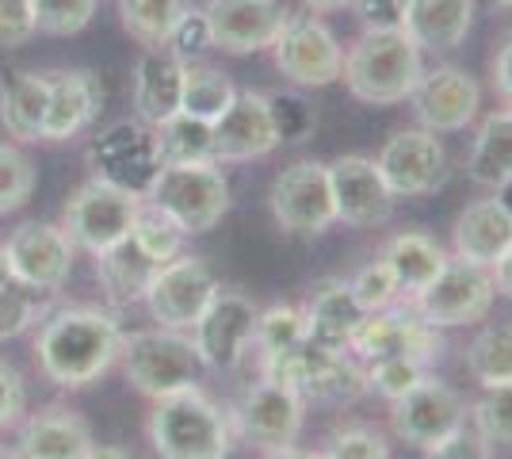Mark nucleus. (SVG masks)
<instances>
[{"label":"nucleus","instance_id":"f257e3e1","mask_svg":"<svg viewBox=\"0 0 512 459\" xmlns=\"http://www.w3.org/2000/svg\"><path fill=\"white\" fill-rule=\"evenodd\" d=\"M123 326L100 306H62L50 310L35 337L39 372L65 391H85L111 372L123 352Z\"/></svg>","mask_w":512,"mask_h":459},{"label":"nucleus","instance_id":"f03ea898","mask_svg":"<svg viewBox=\"0 0 512 459\" xmlns=\"http://www.w3.org/2000/svg\"><path fill=\"white\" fill-rule=\"evenodd\" d=\"M425 77V50L406 31H363L344 50V88L371 108L406 104Z\"/></svg>","mask_w":512,"mask_h":459},{"label":"nucleus","instance_id":"7ed1b4c3","mask_svg":"<svg viewBox=\"0 0 512 459\" xmlns=\"http://www.w3.org/2000/svg\"><path fill=\"white\" fill-rule=\"evenodd\" d=\"M230 437V414L199 387L153 402L150 444L157 459H226Z\"/></svg>","mask_w":512,"mask_h":459},{"label":"nucleus","instance_id":"20e7f679","mask_svg":"<svg viewBox=\"0 0 512 459\" xmlns=\"http://www.w3.org/2000/svg\"><path fill=\"white\" fill-rule=\"evenodd\" d=\"M119 360H123V375L130 387L153 402L192 391L199 387V375H203L199 349H195L192 333H184V329H138V333L123 337Z\"/></svg>","mask_w":512,"mask_h":459},{"label":"nucleus","instance_id":"39448f33","mask_svg":"<svg viewBox=\"0 0 512 459\" xmlns=\"http://www.w3.org/2000/svg\"><path fill=\"white\" fill-rule=\"evenodd\" d=\"M260 360V379L283 383L299 394L302 402H352L363 394V372L352 352H333L314 345L310 337Z\"/></svg>","mask_w":512,"mask_h":459},{"label":"nucleus","instance_id":"423d86ee","mask_svg":"<svg viewBox=\"0 0 512 459\" xmlns=\"http://www.w3.org/2000/svg\"><path fill=\"white\" fill-rule=\"evenodd\" d=\"M146 199L161 207L184 234H207L230 211V180L218 169V161L165 165Z\"/></svg>","mask_w":512,"mask_h":459},{"label":"nucleus","instance_id":"0eeeda50","mask_svg":"<svg viewBox=\"0 0 512 459\" xmlns=\"http://www.w3.org/2000/svg\"><path fill=\"white\" fill-rule=\"evenodd\" d=\"M142 199L107 184V180H85L81 188H73L65 199L62 211V230L77 249H85L92 257L111 253L115 245L130 241V226L138 215Z\"/></svg>","mask_w":512,"mask_h":459},{"label":"nucleus","instance_id":"6e6552de","mask_svg":"<svg viewBox=\"0 0 512 459\" xmlns=\"http://www.w3.org/2000/svg\"><path fill=\"white\" fill-rule=\"evenodd\" d=\"M85 161L96 180H107L138 199L150 196L153 180L165 169L153 127H146L142 119H123V123H111L107 131H100L88 142Z\"/></svg>","mask_w":512,"mask_h":459},{"label":"nucleus","instance_id":"1a4fd4ad","mask_svg":"<svg viewBox=\"0 0 512 459\" xmlns=\"http://www.w3.org/2000/svg\"><path fill=\"white\" fill-rule=\"evenodd\" d=\"M214 295H218V276L211 272V264L203 257L180 253V257L153 268L142 303L150 306L157 326L192 333V326L203 318V310L211 306Z\"/></svg>","mask_w":512,"mask_h":459},{"label":"nucleus","instance_id":"9d476101","mask_svg":"<svg viewBox=\"0 0 512 459\" xmlns=\"http://www.w3.org/2000/svg\"><path fill=\"white\" fill-rule=\"evenodd\" d=\"M493 299H497V291H493L490 268H478V264H467L459 261V257L451 261L448 257L444 272L406 306L417 318H425L428 326L451 329L482 322L490 314Z\"/></svg>","mask_w":512,"mask_h":459},{"label":"nucleus","instance_id":"9b49d317","mask_svg":"<svg viewBox=\"0 0 512 459\" xmlns=\"http://www.w3.org/2000/svg\"><path fill=\"white\" fill-rule=\"evenodd\" d=\"M272 62L295 88H325L341 81L344 46L314 12L291 16L272 43Z\"/></svg>","mask_w":512,"mask_h":459},{"label":"nucleus","instance_id":"f8f14e48","mask_svg":"<svg viewBox=\"0 0 512 459\" xmlns=\"http://www.w3.org/2000/svg\"><path fill=\"white\" fill-rule=\"evenodd\" d=\"M302 421H306V402L291 387L272 379L253 383L230 410V429H237V437L256 444L260 452L295 448L302 437Z\"/></svg>","mask_w":512,"mask_h":459},{"label":"nucleus","instance_id":"ddd939ff","mask_svg":"<svg viewBox=\"0 0 512 459\" xmlns=\"http://www.w3.org/2000/svg\"><path fill=\"white\" fill-rule=\"evenodd\" d=\"M0 249L12 264L16 284L50 291V295H58L69 284L73 261H77V245L54 222H23Z\"/></svg>","mask_w":512,"mask_h":459},{"label":"nucleus","instance_id":"4468645a","mask_svg":"<svg viewBox=\"0 0 512 459\" xmlns=\"http://www.w3.org/2000/svg\"><path fill=\"white\" fill-rule=\"evenodd\" d=\"M272 215L283 234L314 238L337 222L329 169L321 161H295L272 184Z\"/></svg>","mask_w":512,"mask_h":459},{"label":"nucleus","instance_id":"2eb2a0df","mask_svg":"<svg viewBox=\"0 0 512 459\" xmlns=\"http://www.w3.org/2000/svg\"><path fill=\"white\" fill-rule=\"evenodd\" d=\"M256 303L245 291L234 287H218L211 306L203 310V318L192 326V341L199 349L203 368L214 372H230L245 360V352L253 349V329H256Z\"/></svg>","mask_w":512,"mask_h":459},{"label":"nucleus","instance_id":"dca6fc26","mask_svg":"<svg viewBox=\"0 0 512 459\" xmlns=\"http://www.w3.org/2000/svg\"><path fill=\"white\" fill-rule=\"evenodd\" d=\"M390 425H394L398 440L425 452L467 425V402L451 391L444 379L425 375L413 391L390 402Z\"/></svg>","mask_w":512,"mask_h":459},{"label":"nucleus","instance_id":"f3484780","mask_svg":"<svg viewBox=\"0 0 512 459\" xmlns=\"http://www.w3.org/2000/svg\"><path fill=\"white\" fill-rule=\"evenodd\" d=\"M348 352L371 364V360H386V356H413L421 364H432L444 352V337L440 329L428 326L425 318H417L409 306H386L363 318V326L356 329Z\"/></svg>","mask_w":512,"mask_h":459},{"label":"nucleus","instance_id":"a211bd4d","mask_svg":"<svg viewBox=\"0 0 512 459\" xmlns=\"http://www.w3.org/2000/svg\"><path fill=\"white\" fill-rule=\"evenodd\" d=\"M379 173L394 199L428 196L444 184L448 176V153L440 146V138L425 127H409L386 138V146L375 157Z\"/></svg>","mask_w":512,"mask_h":459},{"label":"nucleus","instance_id":"6ab92c4d","mask_svg":"<svg viewBox=\"0 0 512 459\" xmlns=\"http://www.w3.org/2000/svg\"><path fill=\"white\" fill-rule=\"evenodd\" d=\"M214 50L222 54H260L272 50L283 23L291 20V8L283 0H207Z\"/></svg>","mask_w":512,"mask_h":459},{"label":"nucleus","instance_id":"aec40b11","mask_svg":"<svg viewBox=\"0 0 512 459\" xmlns=\"http://www.w3.org/2000/svg\"><path fill=\"white\" fill-rule=\"evenodd\" d=\"M325 169H329L337 222H344V226H379L394 215V192L386 188L375 157L344 153Z\"/></svg>","mask_w":512,"mask_h":459},{"label":"nucleus","instance_id":"412c9836","mask_svg":"<svg viewBox=\"0 0 512 459\" xmlns=\"http://www.w3.org/2000/svg\"><path fill=\"white\" fill-rule=\"evenodd\" d=\"M413 111L421 119V127L432 134L467 131L474 115L482 108V88L459 66H436L425 69L421 85L413 88Z\"/></svg>","mask_w":512,"mask_h":459},{"label":"nucleus","instance_id":"4be33fe9","mask_svg":"<svg viewBox=\"0 0 512 459\" xmlns=\"http://www.w3.org/2000/svg\"><path fill=\"white\" fill-rule=\"evenodd\" d=\"M46 127L43 142H69L88 131L104 111V81L92 69H43Z\"/></svg>","mask_w":512,"mask_h":459},{"label":"nucleus","instance_id":"5701e85b","mask_svg":"<svg viewBox=\"0 0 512 459\" xmlns=\"http://www.w3.org/2000/svg\"><path fill=\"white\" fill-rule=\"evenodd\" d=\"M279 146L268 96L253 88H237L234 104L214 123V161H256Z\"/></svg>","mask_w":512,"mask_h":459},{"label":"nucleus","instance_id":"b1692460","mask_svg":"<svg viewBox=\"0 0 512 459\" xmlns=\"http://www.w3.org/2000/svg\"><path fill=\"white\" fill-rule=\"evenodd\" d=\"M92 448V429L69 406H39L20 421L16 459H85Z\"/></svg>","mask_w":512,"mask_h":459},{"label":"nucleus","instance_id":"393cba45","mask_svg":"<svg viewBox=\"0 0 512 459\" xmlns=\"http://www.w3.org/2000/svg\"><path fill=\"white\" fill-rule=\"evenodd\" d=\"M367 310L356 303L348 280H325L314 287L310 303L302 306V322H306V337L321 345V349L348 352L356 329L363 326Z\"/></svg>","mask_w":512,"mask_h":459},{"label":"nucleus","instance_id":"a878e982","mask_svg":"<svg viewBox=\"0 0 512 459\" xmlns=\"http://www.w3.org/2000/svg\"><path fill=\"white\" fill-rule=\"evenodd\" d=\"M512 245V215L497 199H474L459 211L451 226V249L455 257L478 268H490Z\"/></svg>","mask_w":512,"mask_h":459},{"label":"nucleus","instance_id":"bb28decb","mask_svg":"<svg viewBox=\"0 0 512 459\" xmlns=\"http://www.w3.org/2000/svg\"><path fill=\"white\" fill-rule=\"evenodd\" d=\"M184 92V62L165 46H146V54L134 66V108L146 127L165 123L180 111Z\"/></svg>","mask_w":512,"mask_h":459},{"label":"nucleus","instance_id":"cd10ccee","mask_svg":"<svg viewBox=\"0 0 512 459\" xmlns=\"http://www.w3.org/2000/svg\"><path fill=\"white\" fill-rule=\"evenodd\" d=\"M383 264L398 280V299L413 303L448 264V253L436 238H428L425 230H402L383 245Z\"/></svg>","mask_w":512,"mask_h":459},{"label":"nucleus","instance_id":"c85d7f7f","mask_svg":"<svg viewBox=\"0 0 512 459\" xmlns=\"http://www.w3.org/2000/svg\"><path fill=\"white\" fill-rule=\"evenodd\" d=\"M0 127L16 142H43L46 127V73L16 69L0 81Z\"/></svg>","mask_w":512,"mask_h":459},{"label":"nucleus","instance_id":"c756f323","mask_svg":"<svg viewBox=\"0 0 512 459\" xmlns=\"http://www.w3.org/2000/svg\"><path fill=\"white\" fill-rule=\"evenodd\" d=\"M474 20V0H409L406 31L421 50H455L467 39Z\"/></svg>","mask_w":512,"mask_h":459},{"label":"nucleus","instance_id":"7c9ffc66","mask_svg":"<svg viewBox=\"0 0 512 459\" xmlns=\"http://www.w3.org/2000/svg\"><path fill=\"white\" fill-rule=\"evenodd\" d=\"M467 173L482 188H501L512 180V104L482 119L467 157Z\"/></svg>","mask_w":512,"mask_h":459},{"label":"nucleus","instance_id":"2f4dec72","mask_svg":"<svg viewBox=\"0 0 512 459\" xmlns=\"http://www.w3.org/2000/svg\"><path fill=\"white\" fill-rule=\"evenodd\" d=\"M157 264H150L130 241L115 245L111 253H100L96 257V280L104 287L107 303L115 306H130V303H142L146 287H150V276Z\"/></svg>","mask_w":512,"mask_h":459},{"label":"nucleus","instance_id":"473e14b6","mask_svg":"<svg viewBox=\"0 0 512 459\" xmlns=\"http://www.w3.org/2000/svg\"><path fill=\"white\" fill-rule=\"evenodd\" d=\"M161 165H192V161H214V123H203L188 111H176L165 123L153 127Z\"/></svg>","mask_w":512,"mask_h":459},{"label":"nucleus","instance_id":"72a5a7b5","mask_svg":"<svg viewBox=\"0 0 512 459\" xmlns=\"http://www.w3.org/2000/svg\"><path fill=\"white\" fill-rule=\"evenodd\" d=\"M237 88L234 81L214 66L203 62H188L184 66V92H180V111H188L203 123H218L226 108L234 104Z\"/></svg>","mask_w":512,"mask_h":459},{"label":"nucleus","instance_id":"f704fd0d","mask_svg":"<svg viewBox=\"0 0 512 459\" xmlns=\"http://www.w3.org/2000/svg\"><path fill=\"white\" fill-rule=\"evenodd\" d=\"M467 372L482 391L512 387V326H486L470 341Z\"/></svg>","mask_w":512,"mask_h":459},{"label":"nucleus","instance_id":"c9c22d12","mask_svg":"<svg viewBox=\"0 0 512 459\" xmlns=\"http://www.w3.org/2000/svg\"><path fill=\"white\" fill-rule=\"evenodd\" d=\"M188 12V0H119V20L130 39L142 46H165L176 20Z\"/></svg>","mask_w":512,"mask_h":459},{"label":"nucleus","instance_id":"e433bc0d","mask_svg":"<svg viewBox=\"0 0 512 459\" xmlns=\"http://www.w3.org/2000/svg\"><path fill=\"white\" fill-rule=\"evenodd\" d=\"M184 238H188V234H184L161 207H153L150 199L138 203V215H134V226H130V245H134L146 261L165 264V261H172V257H180Z\"/></svg>","mask_w":512,"mask_h":459},{"label":"nucleus","instance_id":"4c0bfd02","mask_svg":"<svg viewBox=\"0 0 512 459\" xmlns=\"http://www.w3.org/2000/svg\"><path fill=\"white\" fill-rule=\"evenodd\" d=\"M50 310H54L50 291L8 284L4 291H0V341H12V337L27 333L35 322H43Z\"/></svg>","mask_w":512,"mask_h":459},{"label":"nucleus","instance_id":"58836bf2","mask_svg":"<svg viewBox=\"0 0 512 459\" xmlns=\"http://www.w3.org/2000/svg\"><path fill=\"white\" fill-rule=\"evenodd\" d=\"M425 375L428 364L413 360V356H386V360H371L363 368V387L371 394H379V398H386V402H394L406 391H413Z\"/></svg>","mask_w":512,"mask_h":459},{"label":"nucleus","instance_id":"ea45409f","mask_svg":"<svg viewBox=\"0 0 512 459\" xmlns=\"http://www.w3.org/2000/svg\"><path fill=\"white\" fill-rule=\"evenodd\" d=\"M306 341V322H302V306H272L264 314H256L253 349L256 356H272L291 345Z\"/></svg>","mask_w":512,"mask_h":459},{"label":"nucleus","instance_id":"a19ab883","mask_svg":"<svg viewBox=\"0 0 512 459\" xmlns=\"http://www.w3.org/2000/svg\"><path fill=\"white\" fill-rule=\"evenodd\" d=\"M35 192V165L12 142H0V215L20 211Z\"/></svg>","mask_w":512,"mask_h":459},{"label":"nucleus","instance_id":"79ce46f5","mask_svg":"<svg viewBox=\"0 0 512 459\" xmlns=\"http://www.w3.org/2000/svg\"><path fill=\"white\" fill-rule=\"evenodd\" d=\"M470 425L482 440L512 448V387L482 391V398L470 406Z\"/></svg>","mask_w":512,"mask_h":459},{"label":"nucleus","instance_id":"37998d69","mask_svg":"<svg viewBox=\"0 0 512 459\" xmlns=\"http://www.w3.org/2000/svg\"><path fill=\"white\" fill-rule=\"evenodd\" d=\"M31 12H35V27L46 35H81L92 16H96V0H31Z\"/></svg>","mask_w":512,"mask_h":459},{"label":"nucleus","instance_id":"c03bdc74","mask_svg":"<svg viewBox=\"0 0 512 459\" xmlns=\"http://www.w3.org/2000/svg\"><path fill=\"white\" fill-rule=\"evenodd\" d=\"M348 287H352L356 303H360L367 314H375V310H386V306L398 303V280H394V272L383 264V257L371 264H363L360 272L348 280Z\"/></svg>","mask_w":512,"mask_h":459},{"label":"nucleus","instance_id":"a18cd8bd","mask_svg":"<svg viewBox=\"0 0 512 459\" xmlns=\"http://www.w3.org/2000/svg\"><path fill=\"white\" fill-rule=\"evenodd\" d=\"M165 50H172V54H176L184 66H188V62H199L207 50H214L207 12L188 4V12H184V16L176 20V27H172V35H169V43H165Z\"/></svg>","mask_w":512,"mask_h":459},{"label":"nucleus","instance_id":"49530a36","mask_svg":"<svg viewBox=\"0 0 512 459\" xmlns=\"http://www.w3.org/2000/svg\"><path fill=\"white\" fill-rule=\"evenodd\" d=\"M268 108H272L279 142H302L306 134L314 131V111H310V104L302 100L299 92H272Z\"/></svg>","mask_w":512,"mask_h":459},{"label":"nucleus","instance_id":"de8ad7c7","mask_svg":"<svg viewBox=\"0 0 512 459\" xmlns=\"http://www.w3.org/2000/svg\"><path fill=\"white\" fill-rule=\"evenodd\" d=\"M318 459H390V448L379 433L356 425V429H344L329 440V448L318 452Z\"/></svg>","mask_w":512,"mask_h":459},{"label":"nucleus","instance_id":"09e8293b","mask_svg":"<svg viewBox=\"0 0 512 459\" xmlns=\"http://www.w3.org/2000/svg\"><path fill=\"white\" fill-rule=\"evenodd\" d=\"M35 12L31 0H0V50H16V46L31 43L35 35Z\"/></svg>","mask_w":512,"mask_h":459},{"label":"nucleus","instance_id":"8fccbe9b","mask_svg":"<svg viewBox=\"0 0 512 459\" xmlns=\"http://www.w3.org/2000/svg\"><path fill=\"white\" fill-rule=\"evenodd\" d=\"M421 459H493V444L463 425V429L451 433L448 440H440V444L425 448V456Z\"/></svg>","mask_w":512,"mask_h":459},{"label":"nucleus","instance_id":"3c124183","mask_svg":"<svg viewBox=\"0 0 512 459\" xmlns=\"http://www.w3.org/2000/svg\"><path fill=\"white\" fill-rule=\"evenodd\" d=\"M409 0H352L363 31H402Z\"/></svg>","mask_w":512,"mask_h":459},{"label":"nucleus","instance_id":"603ef678","mask_svg":"<svg viewBox=\"0 0 512 459\" xmlns=\"http://www.w3.org/2000/svg\"><path fill=\"white\" fill-rule=\"evenodd\" d=\"M27 414V391H23V375L0 360V429L20 425Z\"/></svg>","mask_w":512,"mask_h":459},{"label":"nucleus","instance_id":"864d4df0","mask_svg":"<svg viewBox=\"0 0 512 459\" xmlns=\"http://www.w3.org/2000/svg\"><path fill=\"white\" fill-rule=\"evenodd\" d=\"M490 85L501 96V104H512V35L501 39V46L490 58Z\"/></svg>","mask_w":512,"mask_h":459},{"label":"nucleus","instance_id":"5fc2aeb1","mask_svg":"<svg viewBox=\"0 0 512 459\" xmlns=\"http://www.w3.org/2000/svg\"><path fill=\"white\" fill-rule=\"evenodd\" d=\"M490 276H493V291H497L501 299H509V303H512V245L490 264Z\"/></svg>","mask_w":512,"mask_h":459},{"label":"nucleus","instance_id":"6e6d98bb","mask_svg":"<svg viewBox=\"0 0 512 459\" xmlns=\"http://www.w3.org/2000/svg\"><path fill=\"white\" fill-rule=\"evenodd\" d=\"M306 12H314V16H321V12H341V8H352V0H299Z\"/></svg>","mask_w":512,"mask_h":459},{"label":"nucleus","instance_id":"4d7b16f0","mask_svg":"<svg viewBox=\"0 0 512 459\" xmlns=\"http://www.w3.org/2000/svg\"><path fill=\"white\" fill-rule=\"evenodd\" d=\"M85 459H134V456L123 452V448H115V444H92Z\"/></svg>","mask_w":512,"mask_h":459},{"label":"nucleus","instance_id":"13d9d810","mask_svg":"<svg viewBox=\"0 0 512 459\" xmlns=\"http://www.w3.org/2000/svg\"><path fill=\"white\" fill-rule=\"evenodd\" d=\"M264 459H318V452H302V448H276Z\"/></svg>","mask_w":512,"mask_h":459},{"label":"nucleus","instance_id":"bf43d9fd","mask_svg":"<svg viewBox=\"0 0 512 459\" xmlns=\"http://www.w3.org/2000/svg\"><path fill=\"white\" fill-rule=\"evenodd\" d=\"M493 199H497V203H501V207L512 215V180H505L501 188H493Z\"/></svg>","mask_w":512,"mask_h":459},{"label":"nucleus","instance_id":"052dcab7","mask_svg":"<svg viewBox=\"0 0 512 459\" xmlns=\"http://www.w3.org/2000/svg\"><path fill=\"white\" fill-rule=\"evenodd\" d=\"M8 284H16V276H12V264H8L4 249H0V291H4Z\"/></svg>","mask_w":512,"mask_h":459},{"label":"nucleus","instance_id":"680f3d73","mask_svg":"<svg viewBox=\"0 0 512 459\" xmlns=\"http://www.w3.org/2000/svg\"><path fill=\"white\" fill-rule=\"evenodd\" d=\"M0 459H16V452H8V448H0Z\"/></svg>","mask_w":512,"mask_h":459},{"label":"nucleus","instance_id":"e2e57ef3","mask_svg":"<svg viewBox=\"0 0 512 459\" xmlns=\"http://www.w3.org/2000/svg\"><path fill=\"white\" fill-rule=\"evenodd\" d=\"M493 4H501V8H512V0H493Z\"/></svg>","mask_w":512,"mask_h":459}]
</instances>
